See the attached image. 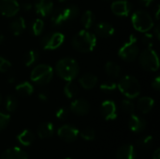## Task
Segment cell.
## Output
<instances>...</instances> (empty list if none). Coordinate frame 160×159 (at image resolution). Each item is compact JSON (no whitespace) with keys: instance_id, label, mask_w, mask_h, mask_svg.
Wrapping results in <instances>:
<instances>
[{"instance_id":"cell-1","label":"cell","mask_w":160,"mask_h":159,"mask_svg":"<svg viewBox=\"0 0 160 159\" xmlns=\"http://www.w3.org/2000/svg\"><path fill=\"white\" fill-rule=\"evenodd\" d=\"M97 36L94 33L82 29L74 35L72 37V46L75 50L80 52L87 53L92 51L97 46Z\"/></svg>"},{"instance_id":"cell-2","label":"cell","mask_w":160,"mask_h":159,"mask_svg":"<svg viewBox=\"0 0 160 159\" xmlns=\"http://www.w3.org/2000/svg\"><path fill=\"white\" fill-rule=\"evenodd\" d=\"M55 71L57 75L66 82L73 81L79 74L80 68L77 61L70 57H65L60 59L55 66Z\"/></svg>"},{"instance_id":"cell-3","label":"cell","mask_w":160,"mask_h":159,"mask_svg":"<svg viewBox=\"0 0 160 159\" xmlns=\"http://www.w3.org/2000/svg\"><path fill=\"white\" fill-rule=\"evenodd\" d=\"M79 14V7L76 5H68L64 7L55 9L51 17V23L52 26H60L63 23L74 20Z\"/></svg>"},{"instance_id":"cell-4","label":"cell","mask_w":160,"mask_h":159,"mask_svg":"<svg viewBox=\"0 0 160 159\" xmlns=\"http://www.w3.org/2000/svg\"><path fill=\"white\" fill-rule=\"evenodd\" d=\"M117 87L119 91L129 99L136 98L141 93V84L139 81L131 75L124 76L119 81Z\"/></svg>"},{"instance_id":"cell-5","label":"cell","mask_w":160,"mask_h":159,"mask_svg":"<svg viewBox=\"0 0 160 159\" xmlns=\"http://www.w3.org/2000/svg\"><path fill=\"white\" fill-rule=\"evenodd\" d=\"M53 77V68L45 64L36 66L30 74V80L38 85H45L49 83Z\"/></svg>"},{"instance_id":"cell-6","label":"cell","mask_w":160,"mask_h":159,"mask_svg":"<svg viewBox=\"0 0 160 159\" xmlns=\"http://www.w3.org/2000/svg\"><path fill=\"white\" fill-rule=\"evenodd\" d=\"M131 22L135 30L146 33L154 27V20L145 10H137L131 16Z\"/></svg>"},{"instance_id":"cell-7","label":"cell","mask_w":160,"mask_h":159,"mask_svg":"<svg viewBox=\"0 0 160 159\" xmlns=\"http://www.w3.org/2000/svg\"><path fill=\"white\" fill-rule=\"evenodd\" d=\"M137 37L135 35H130L128 39L120 47L118 55L127 62H133L139 55V48L137 46Z\"/></svg>"},{"instance_id":"cell-8","label":"cell","mask_w":160,"mask_h":159,"mask_svg":"<svg viewBox=\"0 0 160 159\" xmlns=\"http://www.w3.org/2000/svg\"><path fill=\"white\" fill-rule=\"evenodd\" d=\"M140 64L147 71H157L159 68V58L153 48H146L140 54Z\"/></svg>"},{"instance_id":"cell-9","label":"cell","mask_w":160,"mask_h":159,"mask_svg":"<svg viewBox=\"0 0 160 159\" xmlns=\"http://www.w3.org/2000/svg\"><path fill=\"white\" fill-rule=\"evenodd\" d=\"M65 41V36L59 32H50L41 39V46L44 50L52 51L59 48Z\"/></svg>"},{"instance_id":"cell-10","label":"cell","mask_w":160,"mask_h":159,"mask_svg":"<svg viewBox=\"0 0 160 159\" xmlns=\"http://www.w3.org/2000/svg\"><path fill=\"white\" fill-rule=\"evenodd\" d=\"M20 8L17 0H0V14L7 18L15 16Z\"/></svg>"},{"instance_id":"cell-11","label":"cell","mask_w":160,"mask_h":159,"mask_svg":"<svg viewBox=\"0 0 160 159\" xmlns=\"http://www.w3.org/2000/svg\"><path fill=\"white\" fill-rule=\"evenodd\" d=\"M79 133V130L75 127L70 125H64L60 127L57 130V135L59 136V138L66 142H74L77 139Z\"/></svg>"},{"instance_id":"cell-12","label":"cell","mask_w":160,"mask_h":159,"mask_svg":"<svg viewBox=\"0 0 160 159\" xmlns=\"http://www.w3.org/2000/svg\"><path fill=\"white\" fill-rule=\"evenodd\" d=\"M111 9L116 16L127 17L132 9V5L128 0H117L112 3Z\"/></svg>"},{"instance_id":"cell-13","label":"cell","mask_w":160,"mask_h":159,"mask_svg":"<svg viewBox=\"0 0 160 159\" xmlns=\"http://www.w3.org/2000/svg\"><path fill=\"white\" fill-rule=\"evenodd\" d=\"M101 114L107 121H112L117 117V108L116 104L112 100H105L101 104Z\"/></svg>"},{"instance_id":"cell-14","label":"cell","mask_w":160,"mask_h":159,"mask_svg":"<svg viewBox=\"0 0 160 159\" xmlns=\"http://www.w3.org/2000/svg\"><path fill=\"white\" fill-rule=\"evenodd\" d=\"M34 7L37 14L41 17H46L52 12L53 2L52 0H36Z\"/></svg>"},{"instance_id":"cell-15","label":"cell","mask_w":160,"mask_h":159,"mask_svg":"<svg viewBox=\"0 0 160 159\" xmlns=\"http://www.w3.org/2000/svg\"><path fill=\"white\" fill-rule=\"evenodd\" d=\"M70 111L79 116L86 115L90 111V104L85 99H75L70 104Z\"/></svg>"},{"instance_id":"cell-16","label":"cell","mask_w":160,"mask_h":159,"mask_svg":"<svg viewBox=\"0 0 160 159\" xmlns=\"http://www.w3.org/2000/svg\"><path fill=\"white\" fill-rule=\"evenodd\" d=\"M115 32L114 27L108 22H99L95 25V35L100 37H110Z\"/></svg>"},{"instance_id":"cell-17","label":"cell","mask_w":160,"mask_h":159,"mask_svg":"<svg viewBox=\"0 0 160 159\" xmlns=\"http://www.w3.org/2000/svg\"><path fill=\"white\" fill-rule=\"evenodd\" d=\"M128 127H129V129L132 132L140 133V132H142V131H143L145 129L146 121L142 117L132 113L130 118H129V121H128Z\"/></svg>"},{"instance_id":"cell-18","label":"cell","mask_w":160,"mask_h":159,"mask_svg":"<svg viewBox=\"0 0 160 159\" xmlns=\"http://www.w3.org/2000/svg\"><path fill=\"white\" fill-rule=\"evenodd\" d=\"M0 159H28L26 153L19 147H12L7 149Z\"/></svg>"},{"instance_id":"cell-19","label":"cell","mask_w":160,"mask_h":159,"mask_svg":"<svg viewBox=\"0 0 160 159\" xmlns=\"http://www.w3.org/2000/svg\"><path fill=\"white\" fill-rule=\"evenodd\" d=\"M136 152L135 148L131 144H125L121 146L116 152L117 159H135Z\"/></svg>"},{"instance_id":"cell-20","label":"cell","mask_w":160,"mask_h":159,"mask_svg":"<svg viewBox=\"0 0 160 159\" xmlns=\"http://www.w3.org/2000/svg\"><path fill=\"white\" fill-rule=\"evenodd\" d=\"M154 106H155V100L150 97H142L138 100L137 103V107L139 111L144 114L150 112L153 110Z\"/></svg>"},{"instance_id":"cell-21","label":"cell","mask_w":160,"mask_h":159,"mask_svg":"<svg viewBox=\"0 0 160 159\" xmlns=\"http://www.w3.org/2000/svg\"><path fill=\"white\" fill-rule=\"evenodd\" d=\"M79 83L84 89H87V90L92 89L98 83V77L94 74H91V73L83 74L79 79Z\"/></svg>"},{"instance_id":"cell-22","label":"cell","mask_w":160,"mask_h":159,"mask_svg":"<svg viewBox=\"0 0 160 159\" xmlns=\"http://www.w3.org/2000/svg\"><path fill=\"white\" fill-rule=\"evenodd\" d=\"M9 28L12 32V34L14 36H19L21 35L26 28V22H25V20L22 18V17H18L16 19H14L10 25H9Z\"/></svg>"},{"instance_id":"cell-23","label":"cell","mask_w":160,"mask_h":159,"mask_svg":"<svg viewBox=\"0 0 160 159\" xmlns=\"http://www.w3.org/2000/svg\"><path fill=\"white\" fill-rule=\"evenodd\" d=\"M53 132H54V127H53L52 123L51 122H46V123L41 124L38 127V131H37L38 136L40 139H48L52 136Z\"/></svg>"},{"instance_id":"cell-24","label":"cell","mask_w":160,"mask_h":159,"mask_svg":"<svg viewBox=\"0 0 160 159\" xmlns=\"http://www.w3.org/2000/svg\"><path fill=\"white\" fill-rule=\"evenodd\" d=\"M81 23L83 26V28L86 30L92 28L96 23L95 14L91 10H86L81 18Z\"/></svg>"},{"instance_id":"cell-25","label":"cell","mask_w":160,"mask_h":159,"mask_svg":"<svg viewBox=\"0 0 160 159\" xmlns=\"http://www.w3.org/2000/svg\"><path fill=\"white\" fill-rule=\"evenodd\" d=\"M15 90L22 97H29L34 92V86L29 82H22L16 85Z\"/></svg>"},{"instance_id":"cell-26","label":"cell","mask_w":160,"mask_h":159,"mask_svg":"<svg viewBox=\"0 0 160 159\" xmlns=\"http://www.w3.org/2000/svg\"><path fill=\"white\" fill-rule=\"evenodd\" d=\"M17 140L18 142L23 145V146H29L33 143L34 140H35V136L34 134L28 130V129H24L22 130L18 136H17Z\"/></svg>"},{"instance_id":"cell-27","label":"cell","mask_w":160,"mask_h":159,"mask_svg":"<svg viewBox=\"0 0 160 159\" xmlns=\"http://www.w3.org/2000/svg\"><path fill=\"white\" fill-rule=\"evenodd\" d=\"M104 70L107 75L112 78H117L121 73V67L118 64L112 61H109L105 64Z\"/></svg>"},{"instance_id":"cell-28","label":"cell","mask_w":160,"mask_h":159,"mask_svg":"<svg viewBox=\"0 0 160 159\" xmlns=\"http://www.w3.org/2000/svg\"><path fill=\"white\" fill-rule=\"evenodd\" d=\"M79 93L78 84L75 83L73 81H69L64 87V94L68 98H74Z\"/></svg>"},{"instance_id":"cell-29","label":"cell","mask_w":160,"mask_h":159,"mask_svg":"<svg viewBox=\"0 0 160 159\" xmlns=\"http://www.w3.org/2000/svg\"><path fill=\"white\" fill-rule=\"evenodd\" d=\"M39 58V52L37 50H30L24 55V65L26 67L33 66Z\"/></svg>"},{"instance_id":"cell-30","label":"cell","mask_w":160,"mask_h":159,"mask_svg":"<svg viewBox=\"0 0 160 159\" xmlns=\"http://www.w3.org/2000/svg\"><path fill=\"white\" fill-rule=\"evenodd\" d=\"M44 29V22L42 19L38 18L36 19L31 25V30L34 36H39Z\"/></svg>"},{"instance_id":"cell-31","label":"cell","mask_w":160,"mask_h":159,"mask_svg":"<svg viewBox=\"0 0 160 159\" xmlns=\"http://www.w3.org/2000/svg\"><path fill=\"white\" fill-rule=\"evenodd\" d=\"M5 107L8 112H15L18 107V101H17L16 97L13 96H8L5 100Z\"/></svg>"},{"instance_id":"cell-32","label":"cell","mask_w":160,"mask_h":159,"mask_svg":"<svg viewBox=\"0 0 160 159\" xmlns=\"http://www.w3.org/2000/svg\"><path fill=\"white\" fill-rule=\"evenodd\" d=\"M121 110L128 114H132L135 111V105L130 99H124L121 102Z\"/></svg>"},{"instance_id":"cell-33","label":"cell","mask_w":160,"mask_h":159,"mask_svg":"<svg viewBox=\"0 0 160 159\" xmlns=\"http://www.w3.org/2000/svg\"><path fill=\"white\" fill-rule=\"evenodd\" d=\"M153 142H154V138L152 136L148 135V136H145V137L138 140L137 146L140 148H142V149H147L153 144Z\"/></svg>"},{"instance_id":"cell-34","label":"cell","mask_w":160,"mask_h":159,"mask_svg":"<svg viewBox=\"0 0 160 159\" xmlns=\"http://www.w3.org/2000/svg\"><path fill=\"white\" fill-rule=\"evenodd\" d=\"M81 137L87 141V142H91V141H94L96 139V131L91 128V127H86L84 129L82 130L81 132Z\"/></svg>"},{"instance_id":"cell-35","label":"cell","mask_w":160,"mask_h":159,"mask_svg":"<svg viewBox=\"0 0 160 159\" xmlns=\"http://www.w3.org/2000/svg\"><path fill=\"white\" fill-rule=\"evenodd\" d=\"M117 88V84L113 81H105L100 84V89L103 92H112Z\"/></svg>"},{"instance_id":"cell-36","label":"cell","mask_w":160,"mask_h":159,"mask_svg":"<svg viewBox=\"0 0 160 159\" xmlns=\"http://www.w3.org/2000/svg\"><path fill=\"white\" fill-rule=\"evenodd\" d=\"M155 36L154 34H150V33H145V35L142 37V42L143 44L146 45L147 48H153L154 44H155Z\"/></svg>"},{"instance_id":"cell-37","label":"cell","mask_w":160,"mask_h":159,"mask_svg":"<svg viewBox=\"0 0 160 159\" xmlns=\"http://www.w3.org/2000/svg\"><path fill=\"white\" fill-rule=\"evenodd\" d=\"M10 67H11V63L5 57L0 56V72L2 73L8 72L9 71Z\"/></svg>"},{"instance_id":"cell-38","label":"cell","mask_w":160,"mask_h":159,"mask_svg":"<svg viewBox=\"0 0 160 159\" xmlns=\"http://www.w3.org/2000/svg\"><path fill=\"white\" fill-rule=\"evenodd\" d=\"M10 121V116L8 114L0 112V131L5 129Z\"/></svg>"},{"instance_id":"cell-39","label":"cell","mask_w":160,"mask_h":159,"mask_svg":"<svg viewBox=\"0 0 160 159\" xmlns=\"http://www.w3.org/2000/svg\"><path fill=\"white\" fill-rule=\"evenodd\" d=\"M55 115L59 120H65L68 116V111L65 107H61L56 111Z\"/></svg>"},{"instance_id":"cell-40","label":"cell","mask_w":160,"mask_h":159,"mask_svg":"<svg viewBox=\"0 0 160 159\" xmlns=\"http://www.w3.org/2000/svg\"><path fill=\"white\" fill-rule=\"evenodd\" d=\"M152 87L155 89V90H157V91H158L160 89V77L159 76H157L154 80H153V82H152Z\"/></svg>"},{"instance_id":"cell-41","label":"cell","mask_w":160,"mask_h":159,"mask_svg":"<svg viewBox=\"0 0 160 159\" xmlns=\"http://www.w3.org/2000/svg\"><path fill=\"white\" fill-rule=\"evenodd\" d=\"M20 7H21V8H22L24 11H29V10H31V9H32V7H33V4H32V3H30V2H24V3H22V6H20Z\"/></svg>"},{"instance_id":"cell-42","label":"cell","mask_w":160,"mask_h":159,"mask_svg":"<svg viewBox=\"0 0 160 159\" xmlns=\"http://www.w3.org/2000/svg\"><path fill=\"white\" fill-rule=\"evenodd\" d=\"M38 99L41 101H47L48 100V94L46 92H40L38 93Z\"/></svg>"},{"instance_id":"cell-43","label":"cell","mask_w":160,"mask_h":159,"mask_svg":"<svg viewBox=\"0 0 160 159\" xmlns=\"http://www.w3.org/2000/svg\"><path fill=\"white\" fill-rule=\"evenodd\" d=\"M154 1H155V0H140L141 4H142V6H144V7H149V6H151V5L154 3Z\"/></svg>"},{"instance_id":"cell-44","label":"cell","mask_w":160,"mask_h":159,"mask_svg":"<svg viewBox=\"0 0 160 159\" xmlns=\"http://www.w3.org/2000/svg\"><path fill=\"white\" fill-rule=\"evenodd\" d=\"M7 81H8V83H14L15 82V76L13 74H8V78H7Z\"/></svg>"},{"instance_id":"cell-45","label":"cell","mask_w":160,"mask_h":159,"mask_svg":"<svg viewBox=\"0 0 160 159\" xmlns=\"http://www.w3.org/2000/svg\"><path fill=\"white\" fill-rule=\"evenodd\" d=\"M154 36L156 37L157 39H159L160 37V28L159 25H158L156 28H155V32H154Z\"/></svg>"},{"instance_id":"cell-46","label":"cell","mask_w":160,"mask_h":159,"mask_svg":"<svg viewBox=\"0 0 160 159\" xmlns=\"http://www.w3.org/2000/svg\"><path fill=\"white\" fill-rule=\"evenodd\" d=\"M153 159H160V150L157 149L153 155Z\"/></svg>"},{"instance_id":"cell-47","label":"cell","mask_w":160,"mask_h":159,"mask_svg":"<svg viewBox=\"0 0 160 159\" xmlns=\"http://www.w3.org/2000/svg\"><path fill=\"white\" fill-rule=\"evenodd\" d=\"M156 18H157V20H158L159 19V6L157 7V12H156Z\"/></svg>"},{"instance_id":"cell-48","label":"cell","mask_w":160,"mask_h":159,"mask_svg":"<svg viewBox=\"0 0 160 159\" xmlns=\"http://www.w3.org/2000/svg\"><path fill=\"white\" fill-rule=\"evenodd\" d=\"M4 40H5V37L0 34V44H2L4 42Z\"/></svg>"},{"instance_id":"cell-49","label":"cell","mask_w":160,"mask_h":159,"mask_svg":"<svg viewBox=\"0 0 160 159\" xmlns=\"http://www.w3.org/2000/svg\"><path fill=\"white\" fill-rule=\"evenodd\" d=\"M57 1H58V2H65L66 0H57Z\"/></svg>"},{"instance_id":"cell-50","label":"cell","mask_w":160,"mask_h":159,"mask_svg":"<svg viewBox=\"0 0 160 159\" xmlns=\"http://www.w3.org/2000/svg\"><path fill=\"white\" fill-rule=\"evenodd\" d=\"M65 159H72V158H70V157H68V158H65Z\"/></svg>"},{"instance_id":"cell-51","label":"cell","mask_w":160,"mask_h":159,"mask_svg":"<svg viewBox=\"0 0 160 159\" xmlns=\"http://www.w3.org/2000/svg\"><path fill=\"white\" fill-rule=\"evenodd\" d=\"M0 101H1V97H0Z\"/></svg>"}]
</instances>
